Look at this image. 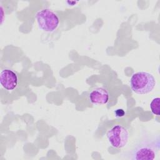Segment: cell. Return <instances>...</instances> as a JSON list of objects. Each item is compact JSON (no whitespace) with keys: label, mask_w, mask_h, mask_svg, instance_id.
I'll list each match as a JSON object with an SVG mask.
<instances>
[{"label":"cell","mask_w":160,"mask_h":160,"mask_svg":"<svg viewBox=\"0 0 160 160\" xmlns=\"http://www.w3.org/2000/svg\"><path fill=\"white\" fill-rule=\"evenodd\" d=\"M159 101H160V98L159 97L155 98L152 99L150 103V108L151 112L156 115V116H159L160 112H159Z\"/></svg>","instance_id":"7"},{"label":"cell","mask_w":160,"mask_h":160,"mask_svg":"<svg viewBox=\"0 0 160 160\" xmlns=\"http://www.w3.org/2000/svg\"><path fill=\"white\" fill-rule=\"evenodd\" d=\"M36 19L39 28L45 32L54 31L59 24L58 15L48 8L39 11L36 14Z\"/></svg>","instance_id":"3"},{"label":"cell","mask_w":160,"mask_h":160,"mask_svg":"<svg viewBox=\"0 0 160 160\" xmlns=\"http://www.w3.org/2000/svg\"><path fill=\"white\" fill-rule=\"evenodd\" d=\"M156 84L155 78L150 73L145 71H139L134 73L130 79L131 89L139 94H145L150 92Z\"/></svg>","instance_id":"2"},{"label":"cell","mask_w":160,"mask_h":160,"mask_svg":"<svg viewBox=\"0 0 160 160\" xmlns=\"http://www.w3.org/2000/svg\"><path fill=\"white\" fill-rule=\"evenodd\" d=\"M0 82L5 89L8 91L14 90L18 84V75L9 69H2L0 72Z\"/></svg>","instance_id":"5"},{"label":"cell","mask_w":160,"mask_h":160,"mask_svg":"<svg viewBox=\"0 0 160 160\" xmlns=\"http://www.w3.org/2000/svg\"><path fill=\"white\" fill-rule=\"evenodd\" d=\"M89 99L94 104H104L109 101V94L105 88H97L91 91Z\"/></svg>","instance_id":"6"},{"label":"cell","mask_w":160,"mask_h":160,"mask_svg":"<svg viewBox=\"0 0 160 160\" xmlns=\"http://www.w3.org/2000/svg\"><path fill=\"white\" fill-rule=\"evenodd\" d=\"M159 149V135L142 131L129 150L122 155L130 160H153L158 155Z\"/></svg>","instance_id":"1"},{"label":"cell","mask_w":160,"mask_h":160,"mask_svg":"<svg viewBox=\"0 0 160 160\" xmlns=\"http://www.w3.org/2000/svg\"><path fill=\"white\" fill-rule=\"evenodd\" d=\"M107 138L111 146L114 148H122L128 142L129 132L122 125H115L107 132Z\"/></svg>","instance_id":"4"}]
</instances>
